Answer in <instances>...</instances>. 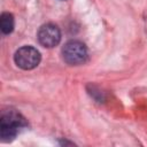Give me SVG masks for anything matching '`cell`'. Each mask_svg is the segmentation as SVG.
<instances>
[{
	"mask_svg": "<svg viewBox=\"0 0 147 147\" xmlns=\"http://www.w3.org/2000/svg\"><path fill=\"white\" fill-rule=\"evenodd\" d=\"M26 125L25 118L20 113L14 110L5 111L0 118V136L3 141H10Z\"/></svg>",
	"mask_w": 147,
	"mask_h": 147,
	"instance_id": "6da1fadb",
	"label": "cell"
},
{
	"mask_svg": "<svg viewBox=\"0 0 147 147\" xmlns=\"http://www.w3.org/2000/svg\"><path fill=\"white\" fill-rule=\"evenodd\" d=\"M64 62L70 65H79L86 62L88 53L86 46L79 40H69L62 48Z\"/></svg>",
	"mask_w": 147,
	"mask_h": 147,
	"instance_id": "7a4b0ae2",
	"label": "cell"
},
{
	"mask_svg": "<svg viewBox=\"0 0 147 147\" xmlns=\"http://www.w3.org/2000/svg\"><path fill=\"white\" fill-rule=\"evenodd\" d=\"M41 56L37 48L32 46H23L18 48L14 55V61L17 67L23 70L34 69L40 63Z\"/></svg>",
	"mask_w": 147,
	"mask_h": 147,
	"instance_id": "3957f363",
	"label": "cell"
},
{
	"mask_svg": "<svg viewBox=\"0 0 147 147\" xmlns=\"http://www.w3.org/2000/svg\"><path fill=\"white\" fill-rule=\"evenodd\" d=\"M37 37H38V41L40 42V45L47 48H52L60 42L61 31L57 28V25L53 23H47L40 26Z\"/></svg>",
	"mask_w": 147,
	"mask_h": 147,
	"instance_id": "277c9868",
	"label": "cell"
},
{
	"mask_svg": "<svg viewBox=\"0 0 147 147\" xmlns=\"http://www.w3.org/2000/svg\"><path fill=\"white\" fill-rule=\"evenodd\" d=\"M14 25H15L14 16L10 13H2L0 17V28H1L2 33L9 34L10 32H13Z\"/></svg>",
	"mask_w": 147,
	"mask_h": 147,
	"instance_id": "5b68a950",
	"label": "cell"
}]
</instances>
